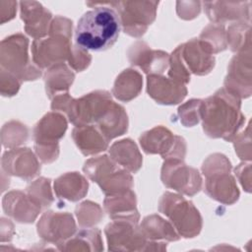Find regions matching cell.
Instances as JSON below:
<instances>
[{
    "label": "cell",
    "instance_id": "obj_13",
    "mask_svg": "<svg viewBox=\"0 0 252 252\" xmlns=\"http://www.w3.org/2000/svg\"><path fill=\"white\" fill-rule=\"evenodd\" d=\"M76 229L73 217L68 213L46 212L37 223L38 234L45 240L60 245Z\"/></svg>",
    "mask_w": 252,
    "mask_h": 252
},
{
    "label": "cell",
    "instance_id": "obj_31",
    "mask_svg": "<svg viewBox=\"0 0 252 252\" xmlns=\"http://www.w3.org/2000/svg\"><path fill=\"white\" fill-rule=\"evenodd\" d=\"M27 193L40 207H48L53 201L49 179L40 178L35 180L27 188Z\"/></svg>",
    "mask_w": 252,
    "mask_h": 252
},
{
    "label": "cell",
    "instance_id": "obj_8",
    "mask_svg": "<svg viewBox=\"0 0 252 252\" xmlns=\"http://www.w3.org/2000/svg\"><path fill=\"white\" fill-rule=\"evenodd\" d=\"M139 141L147 154H159L166 159H182L186 153L184 139L173 135L162 126H157L145 132L141 135Z\"/></svg>",
    "mask_w": 252,
    "mask_h": 252
},
{
    "label": "cell",
    "instance_id": "obj_24",
    "mask_svg": "<svg viewBox=\"0 0 252 252\" xmlns=\"http://www.w3.org/2000/svg\"><path fill=\"white\" fill-rule=\"evenodd\" d=\"M88 181L78 172H69L58 177L54 182V190L59 198L72 202L85 197L88 192Z\"/></svg>",
    "mask_w": 252,
    "mask_h": 252
},
{
    "label": "cell",
    "instance_id": "obj_32",
    "mask_svg": "<svg viewBox=\"0 0 252 252\" xmlns=\"http://www.w3.org/2000/svg\"><path fill=\"white\" fill-rule=\"evenodd\" d=\"M76 215L81 225L91 226L99 221L102 217V212L97 204L84 202L76 208Z\"/></svg>",
    "mask_w": 252,
    "mask_h": 252
},
{
    "label": "cell",
    "instance_id": "obj_12",
    "mask_svg": "<svg viewBox=\"0 0 252 252\" xmlns=\"http://www.w3.org/2000/svg\"><path fill=\"white\" fill-rule=\"evenodd\" d=\"M3 172L22 179H32L39 171L40 165L30 149H13L4 153L1 158Z\"/></svg>",
    "mask_w": 252,
    "mask_h": 252
},
{
    "label": "cell",
    "instance_id": "obj_16",
    "mask_svg": "<svg viewBox=\"0 0 252 252\" xmlns=\"http://www.w3.org/2000/svg\"><path fill=\"white\" fill-rule=\"evenodd\" d=\"M183 63L189 72L196 75H206L215 66L213 54L200 39H191L179 46Z\"/></svg>",
    "mask_w": 252,
    "mask_h": 252
},
{
    "label": "cell",
    "instance_id": "obj_18",
    "mask_svg": "<svg viewBox=\"0 0 252 252\" xmlns=\"http://www.w3.org/2000/svg\"><path fill=\"white\" fill-rule=\"evenodd\" d=\"M21 19L25 23L27 33L39 39L49 32L51 13L38 2H20Z\"/></svg>",
    "mask_w": 252,
    "mask_h": 252
},
{
    "label": "cell",
    "instance_id": "obj_26",
    "mask_svg": "<svg viewBox=\"0 0 252 252\" xmlns=\"http://www.w3.org/2000/svg\"><path fill=\"white\" fill-rule=\"evenodd\" d=\"M74 78V73L70 71L65 64L59 63L51 66L46 72L44 79L48 96L52 97V95L56 96L64 93H68L67 91L72 85Z\"/></svg>",
    "mask_w": 252,
    "mask_h": 252
},
{
    "label": "cell",
    "instance_id": "obj_23",
    "mask_svg": "<svg viewBox=\"0 0 252 252\" xmlns=\"http://www.w3.org/2000/svg\"><path fill=\"white\" fill-rule=\"evenodd\" d=\"M109 155L112 160L130 172L135 173L142 166V156L136 144L130 139L114 143L109 150Z\"/></svg>",
    "mask_w": 252,
    "mask_h": 252
},
{
    "label": "cell",
    "instance_id": "obj_6",
    "mask_svg": "<svg viewBox=\"0 0 252 252\" xmlns=\"http://www.w3.org/2000/svg\"><path fill=\"white\" fill-rule=\"evenodd\" d=\"M66 129V118L60 113L49 112L36 123L33 128L34 148L42 162L49 163L57 158L58 141L64 136Z\"/></svg>",
    "mask_w": 252,
    "mask_h": 252
},
{
    "label": "cell",
    "instance_id": "obj_34",
    "mask_svg": "<svg viewBox=\"0 0 252 252\" xmlns=\"http://www.w3.org/2000/svg\"><path fill=\"white\" fill-rule=\"evenodd\" d=\"M21 81L15 77L13 74L1 69V79L0 88L3 96H12L16 94L20 89Z\"/></svg>",
    "mask_w": 252,
    "mask_h": 252
},
{
    "label": "cell",
    "instance_id": "obj_21",
    "mask_svg": "<svg viewBox=\"0 0 252 252\" xmlns=\"http://www.w3.org/2000/svg\"><path fill=\"white\" fill-rule=\"evenodd\" d=\"M104 209L113 220H125L133 222L139 220L135 194L131 190L107 196L104 200Z\"/></svg>",
    "mask_w": 252,
    "mask_h": 252
},
{
    "label": "cell",
    "instance_id": "obj_20",
    "mask_svg": "<svg viewBox=\"0 0 252 252\" xmlns=\"http://www.w3.org/2000/svg\"><path fill=\"white\" fill-rule=\"evenodd\" d=\"M96 128L109 141L124 134L128 128V117L124 108L111 101L102 115L94 123Z\"/></svg>",
    "mask_w": 252,
    "mask_h": 252
},
{
    "label": "cell",
    "instance_id": "obj_27",
    "mask_svg": "<svg viewBox=\"0 0 252 252\" xmlns=\"http://www.w3.org/2000/svg\"><path fill=\"white\" fill-rule=\"evenodd\" d=\"M247 3L238 2H205V10L208 18L215 22V24H220L224 21L236 20L244 17V7Z\"/></svg>",
    "mask_w": 252,
    "mask_h": 252
},
{
    "label": "cell",
    "instance_id": "obj_3",
    "mask_svg": "<svg viewBox=\"0 0 252 252\" xmlns=\"http://www.w3.org/2000/svg\"><path fill=\"white\" fill-rule=\"evenodd\" d=\"M83 169L86 175L96 182L107 196L126 192L133 186V179L129 172L107 156L89 159L85 162Z\"/></svg>",
    "mask_w": 252,
    "mask_h": 252
},
{
    "label": "cell",
    "instance_id": "obj_14",
    "mask_svg": "<svg viewBox=\"0 0 252 252\" xmlns=\"http://www.w3.org/2000/svg\"><path fill=\"white\" fill-rule=\"evenodd\" d=\"M147 92L158 103L177 104L186 96L187 89L184 84L161 75H148Z\"/></svg>",
    "mask_w": 252,
    "mask_h": 252
},
{
    "label": "cell",
    "instance_id": "obj_30",
    "mask_svg": "<svg viewBox=\"0 0 252 252\" xmlns=\"http://www.w3.org/2000/svg\"><path fill=\"white\" fill-rule=\"evenodd\" d=\"M28 130L27 127L20 122L11 121L5 124L1 132L2 145L5 148L17 147L27 141Z\"/></svg>",
    "mask_w": 252,
    "mask_h": 252
},
{
    "label": "cell",
    "instance_id": "obj_7",
    "mask_svg": "<svg viewBox=\"0 0 252 252\" xmlns=\"http://www.w3.org/2000/svg\"><path fill=\"white\" fill-rule=\"evenodd\" d=\"M110 5L115 6L124 32L138 37L143 35L148 26L154 22L158 2L124 1L110 2Z\"/></svg>",
    "mask_w": 252,
    "mask_h": 252
},
{
    "label": "cell",
    "instance_id": "obj_28",
    "mask_svg": "<svg viewBox=\"0 0 252 252\" xmlns=\"http://www.w3.org/2000/svg\"><path fill=\"white\" fill-rule=\"evenodd\" d=\"M168 221L157 215H152L144 219L141 229L146 238L149 239H166L168 241H175L179 239L178 234L173 229Z\"/></svg>",
    "mask_w": 252,
    "mask_h": 252
},
{
    "label": "cell",
    "instance_id": "obj_4",
    "mask_svg": "<svg viewBox=\"0 0 252 252\" xmlns=\"http://www.w3.org/2000/svg\"><path fill=\"white\" fill-rule=\"evenodd\" d=\"M29 40L22 33L13 34L1 41V69L13 74L20 81L35 80L41 71L34 67L28 55Z\"/></svg>",
    "mask_w": 252,
    "mask_h": 252
},
{
    "label": "cell",
    "instance_id": "obj_5",
    "mask_svg": "<svg viewBox=\"0 0 252 252\" xmlns=\"http://www.w3.org/2000/svg\"><path fill=\"white\" fill-rule=\"evenodd\" d=\"M158 209L171 220L180 235L194 237L200 232L202 218L194 205L182 196L165 192L159 200Z\"/></svg>",
    "mask_w": 252,
    "mask_h": 252
},
{
    "label": "cell",
    "instance_id": "obj_2",
    "mask_svg": "<svg viewBox=\"0 0 252 252\" xmlns=\"http://www.w3.org/2000/svg\"><path fill=\"white\" fill-rule=\"evenodd\" d=\"M201 118L208 136L230 141L243 123L238 95L226 88L219 90L203 100Z\"/></svg>",
    "mask_w": 252,
    "mask_h": 252
},
{
    "label": "cell",
    "instance_id": "obj_22",
    "mask_svg": "<svg viewBox=\"0 0 252 252\" xmlns=\"http://www.w3.org/2000/svg\"><path fill=\"white\" fill-rule=\"evenodd\" d=\"M72 137L85 156L100 153L106 150L108 140L94 125L77 126L72 133Z\"/></svg>",
    "mask_w": 252,
    "mask_h": 252
},
{
    "label": "cell",
    "instance_id": "obj_25",
    "mask_svg": "<svg viewBox=\"0 0 252 252\" xmlns=\"http://www.w3.org/2000/svg\"><path fill=\"white\" fill-rule=\"evenodd\" d=\"M142 85L143 80L140 73L133 69H127L116 78L112 94L119 100L129 101L140 94Z\"/></svg>",
    "mask_w": 252,
    "mask_h": 252
},
{
    "label": "cell",
    "instance_id": "obj_1",
    "mask_svg": "<svg viewBox=\"0 0 252 252\" xmlns=\"http://www.w3.org/2000/svg\"><path fill=\"white\" fill-rule=\"evenodd\" d=\"M97 4L101 6L85 13L75 30V42L86 51L99 52L110 48L120 33L121 23L117 12L104 3Z\"/></svg>",
    "mask_w": 252,
    "mask_h": 252
},
{
    "label": "cell",
    "instance_id": "obj_17",
    "mask_svg": "<svg viewBox=\"0 0 252 252\" xmlns=\"http://www.w3.org/2000/svg\"><path fill=\"white\" fill-rule=\"evenodd\" d=\"M2 206L6 215L24 223L32 222L41 210L28 194L18 190L7 193L3 197Z\"/></svg>",
    "mask_w": 252,
    "mask_h": 252
},
{
    "label": "cell",
    "instance_id": "obj_10",
    "mask_svg": "<svg viewBox=\"0 0 252 252\" xmlns=\"http://www.w3.org/2000/svg\"><path fill=\"white\" fill-rule=\"evenodd\" d=\"M109 250H144L147 238L137 222L113 220L105 227Z\"/></svg>",
    "mask_w": 252,
    "mask_h": 252
},
{
    "label": "cell",
    "instance_id": "obj_9",
    "mask_svg": "<svg viewBox=\"0 0 252 252\" xmlns=\"http://www.w3.org/2000/svg\"><path fill=\"white\" fill-rule=\"evenodd\" d=\"M162 183L187 196L198 193L202 187V178L197 169L183 163L182 159L168 158L161 168Z\"/></svg>",
    "mask_w": 252,
    "mask_h": 252
},
{
    "label": "cell",
    "instance_id": "obj_36",
    "mask_svg": "<svg viewBox=\"0 0 252 252\" xmlns=\"http://www.w3.org/2000/svg\"><path fill=\"white\" fill-rule=\"evenodd\" d=\"M17 2L14 1H0V15L1 24L12 20L17 11Z\"/></svg>",
    "mask_w": 252,
    "mask_h": 252
},
{
    "label": "cell",
    "instance_id": "obj_15",
    "mask_svg": "<svg viewBox=\"0 0 252 252\" xmlns=\"http://www.w3.org/2000/svg\"><path fill=\"white\" fill-rule=\"evenodd\" d=\"M132 65H137L150 75H160L169 67V56L160 50H152L145 42L138 41L128 50Z\"/></svg>",
    "mask_w": 252,
    "mask_h": 252
},
{
    "label": "cell",
    "instance_id": "obj_19",
    "mask_svg": "<svg viewBox=\"0 0 252 252\" xmlns=\"http://www.w3.org/2000/svg\"><path fill=\"white\" fill-rule=\"evenodd\" d=\"M206 193L215 200L232 204L239 196L238 189L234 183V179L229 175V171H220L207 176Z\"/></svg>",
    "mask_w": 252,
    "mask_h": 252
},
{
    "label": "cell",
    "instance_id": "obj_35",
    "mask_svg": "<svg viewBox=\"0 0 252 252\" xmlns=\"http://www.w3.org/2000/svg\"><path fill=\"white\" fill-rule=\"evenodd\" d=\"M68 62L73 69L80 72L90 65L91 56L88 52H86V50H83L77 46V48H72L68 57Z\"/></svg>",
    "mask_w": 252,
    "mask_h": 252
},
{
    "label": "cell",
    "instance_id": "obj_33",
    "mask_svg": "<svg viewBox=\"0 0 252 252\" xmlns=\"http://www.w3.org/2000/svg\"><path fill=\"white\" fill-rule=\"evenodd\" d=\"M202 104L203 100L201 99H191L179 107L178 114L180 121L184 126L191 127L199 122L201 118Z\"/></svg>",
    "mask_w": 252,
    "mask_h": 252
},
{
    "label": "cell",
    "instance_id": "obj_11",
    "mask_svg": "<svg viewBox=\"0 0 252 252\" xmlns=\"http://www.w3.org/2000/svg\"><path fill=\"white\" fill-rule=\"evenodd\" d=\"M45 39H35L32 42V52L34 63L41 68L51 67L68 57L72 50L70 37L62 34H49Z\"/></svg>",
    "mask_w": 252,
    "mask_h": 252
},
{
    "label": "cell",
    "instance_id": "obj_29",
    "mask_svg": "<svg viewBox=\"0 0 252 252\" xmlns=\"http://www.w3.org/2000/svg\"><path fill=\"white\" fill-rule=\"evenodd\" d=\"M200 40L212 54L226 48L225 32L220 24H212L204 29L200 35Z\"/></svg>",
    "mask_w": 252,
    "mask_h": 252
}]
</instances>
